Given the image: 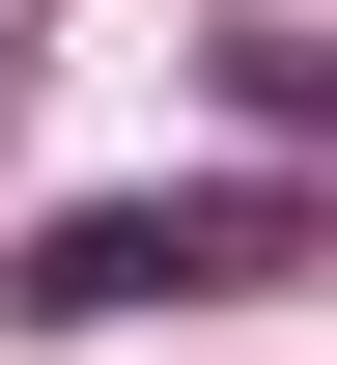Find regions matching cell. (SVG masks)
<instances>
[{"instance_id": "6da1fadb", "label": "cell", "mask_w": 337, "mask_h": 365, "mask_svg": "<svg viewBox=\"0 0 337 365\" xmlns=\"http://www.w3.org/2000/svg\"><path fill=\"white\" fill-rule=\"evenodd\" d=\"M309 253V197H56V225H28V281H0V309H56V337H85V309H197V281H281Z\"/></svg>"}]
</instances>
